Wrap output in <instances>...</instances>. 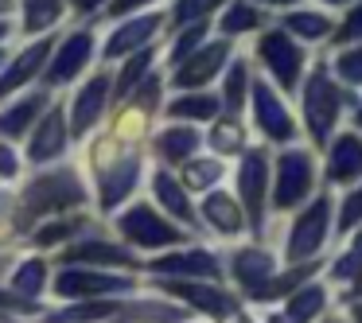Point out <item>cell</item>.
Wrapping results in <instances>:
<instances>
[{
	"label": "cell",
	"mask_w": 362,
	"mask_h": 323,
	"mask_svg": "<svg viewBox=\"0 0 362 323\" xmlns=\"http://www.w3.org/2000/svg\"><path fill=\"white\" fill-rule=\"evenodd\" d=\"M94 164H98V199L102 211H113L117 203H125L129 191L141 180V160L136 152H125L117 136H105L94 148Z\"/></svg>",
	"instance_id": "cell-1"
},
{
	"label": "cell",
	"mask_w": 362,
	"mask_h": 323,
	"mask_svg": "<svg viewBox=\"0 0 362 323\" xmlns=\"http://www.w3.org/2000/svg\"><path fill=\"white\" fill-rule=\"evenodd\" d=\"M86 203V187H82L74 168H51V172L35 175L24 191L28 214H51V211H71V206Z\"/></svg>",
	"instance_id": "cell-2"
},
{
	"label": "cell",
	"mask_w": 362,
	"mask_h": 323,
	"mask_svg": "<svg viewBox=\"0 0 362 323\" xmlns=\"http://www.w3.org/2000/svg\"><path fill=\"white\" fill-rule=\"evenodd\" d=\"M117 230L129 237V245H141V249H164V245H180L183 237H187L175 222H168L164 214H156V206H148V203L129 206L117 218Z\"/></svg>",
	"instance_id": "cell-3"
},
{
	"label": "cell",
	"mask_w": 362,
	"mask_h": 323,
	"mask_svg": "<svg viewBox=\"0 0 362 323\" xmlns=\"http://www.w3.org/2000/svg\"><path fill=\"white\" fill-rule=\"evenodd\" d=\"M315 183V164L304 148H284L276 160V183H273V206L288 211V206L304 203L308 191Z\"/></svg>",
	"instance_id": "cell-4"
},
{
	"label": "cell",
	"mask_w": 362,
	"mask_h": 323,
	"mask_svg": "<svg viewBox=\"0 0 362 323\" xmlns=\"http://www.w3.org/2000/svg\"><path fill=\"white\" fill-rule=\"evenodd\" d=\"M136 281L133 276H117V273H98V269H71L55 276V292L63 300H102V296H117V292H133Z\"/></svg>",
	"instance_id": "cell-5"
},
{
	"label": "cell",
	"mask_w": 362,
	"mask_h": 323,
	"mask_svg": "<svg viewBox=\"0 0 362 323\" xmlns=\"http://www.w3.org/2000/svg\"><path fill=\"white\" fill-rule=\"evenodd\" d=\"M265 187H269V152L253 148L242 156V168H238V195H242V211L253 230H261V222H265Z\"/></svg>",
	"instance_id": "cell-6"
},
{
	"label": "cell",
	"mask_w": 362,
	"mask_h": 323,
	"mask_svg": "<svg viewBox=\"0 0 362 323\" xmlns=\"http://www.w3.org/2000/svg\"><path fill=\"white\" fill-rule=\"evenodd\" d=\"M304 121L315 141H323L331 133V125L339 121V90L323 71H315L304 86Z\"/></svg>",
	"instance_id": "cell-7"
},
{
	"label": "cell",
	"mask_w": 362,
	"mask_h": 323,
	"mask_svg": "<svg viewBox=\"0 0 362 323\" xmlns=\"http://www.w3.org/2000/svg\"><path fill=\"white\" fill-rule=\"evenodd\" d=\"M327 222H331V199H315L288 230V257L292 261H304L327 242Z\"/></svg>",
	"instance_id": "cell-8"
},
{
	"label": "cell",
	"mask_w": 362,
	"mask_h": 323,
	"mask_svg": "<svg viewBox=\"0 0 362 323\" xmlns=\"http://www.w3.org/2000/svg\"><path fill=\"white\" fill-rule=\"evenodd\" d=\"M110 90H113L110 74H94V78L78 90V98H74V105H71V133L74 136H86L90 129L102 121L105 102H110Z\"/></svg>",
	"instance_id": "cell-9"
},
{
	"label": "cell",
	"mask_w": 362,
	"mask_h": 323,
	"mask_svg": "<svg viewBox=\"0 0 362 323\" xmlns=\"http://www.w3.org/2000/svg\"><path fill=\"white\" fill-rule=\"evenodd\" d=\"M160 288L172 292V296H180V300H187L191 307L214 315V319H226V315L238 312L234 296H226L222 288H206V284H199V281H175V276H168V281H160Z\"/></svg>",
	"instance_id": "cell-10"
},
{
	"label": "cell",
	"mask_w": 362,
	"mask_h": 323,
	"mask_svg": "<svg viewBox=\"0 0 362 323\" xmlns=\"http://www.w3.org/2000/svg\"><path fill=\"white\" fill-rule=\"evenodd\" d=\"M261 59H265V66L273 71V78L281 82L284 90L296 86V78H300V63H304V51H300L284 32H269L265 40H261Z\"/></svg>",
	"instance_id": "cell-11"
},
{
	"label": "cell",
	"mask_w": 362,
	"mask_h": 323,
	"mask_svg": "<svg viewBox=\"0 0 362 323\" xmlns=\"http://www.w3.org/2000/svg\"><path fill=\"white\" fill-rule=\"evenodd\" d=\"M253 117H257L261 133H265L269 141H292V133H296L288 110H284V102L273 94L269 82H253Z\"/></svg>",
	"instance_id": "cell-12"
},
{
	"label": "cell",
	"mask_w": 362,
	"mask_h": 323,
	"mask_svg": "<svg viewBox=\"0 0 362 323\" xmlns=\"http://www.w3.org/2000/svg\"><path fill=\"white\" fill-rule=\"evenodd\" d=\"M148 269L152 273H160V276H175V281H203V276H218L222 273V265H218V257L214 253H206V249H191V253H164V257H156V261H148Z\"/></svg>",
	"instance_id": "cell-13"
},
{
	"label": "cell",
	"mask_w": 362,
	"mask_h": 323,
	"mask_svg": "<svg viewBox=\"0 0 362 323\" xmlns=\"http://www.w3.org/2000/svg\"><path fill=\"white\" fill-rule=\"evenodd\" d=\"M90 55H94V35H90V32L66 35V40L59 43L51 66H47V86H63V82H71L74 74L90 63Z\"/></svg>",
	"instance_id": "cell-14"
},
{
	"label": "cell",
	"mask_w": 362,
	"mask_h": 323,
	"mask_svg": "<svg viewBox=\"0 0 362 323\" xmlns=\"http://www.w3.org/2000/svg\"><path fill=\"white\" fill-rule=\"evenodd\" d=\"M66 144H71V136H66L63 105H51L47 117L40 121V129H35L32 141H28V160H32V164H47V160H59V156L66 152Z\"/></svg>",
	"instance_id": "cell-15"
},
{
	"label": "cell",
	"mask_w": 362,
	"mask_h": 323,
	"mask_svg": "<svg viewBox=\"0 0 362 323\" xmlns=\"http://www.w3.org/2000/svg\"><path fill=\"white\" fill-rule=\"evenodd\" d=\"M226 59H230V43H206V47H199L187 63H180V71H175L172 82H175V86H183V90H199V86H206V82L222 71Z\"/></svg>",
	"instance_id": "cell-16"
},
{
	"label": "cell",
	"mask_w": 362,
	"mask_h": 323,
	"mask_svg": "<svg viewBox=\"0 0 362 323\" xmlns=\"http://www.w3.org/2000/svg\"><path fill=\"white\" fill-rule=\"evenodd\" d=\"M230 273L242 284L245 292H257L261 284H269L276 276V257L269 249H257V245H245L230 257Z\"/></svg>",
	"instance_id": "cell-17"
},
{
	"label": "cell",
	"mask_w": 362,
	"mask_h": 323,
	"mask_svg": "<svg viewBox=\"0 0 362 323\" xmlns=\"http://www.w3.org/2000/svg\"><path fill=\"white\" fill-rule=\"evenodd\" d=\"M51 47H55L51 40H40V43H32L28 51H20V55L12 59V66H8V71L0 74V98H4V94H12V90H20V86H28V82H32L35 74H40L43 66H47Z\"/></svg>",
	"instance_id": "cell-18"
},
{
	"label": "cell",
	"mask_w": 362,
	"mask_h": 323,
	"mask_svg": "<svg viewBox=\"0 0 362 323\" xmlns=\"http://www.w3.org/2000/svg\"><path fill=\"white\" fill-rule=\"evenodd\" d=\"M66 265H121V269H136L141 261L133 257V249H125V245L117 242H78L66 249Z\"/></svg>",
	"instance_id": "cell-19"
},
{
	"label": "cell",
	"mask_w": 362,
	"mask_h": 323,
	"mask_svg": "<svg viewBox=\"0 0 362 323\" xmlns=\"http://www.w3.org/2000/svg\"><path fill=\"white\" fill-rule=\"evenodd\" d=\"M362 175V136L343 133L335 136L331 144V156H327V180L331 183H351Z\"/></svg>",
	"instance_id": "cell-20"
},
{
	"label": "cell",
	"mask_w": 362,
	"mask_h": 323,
	"mask_svg": "<svg viewBox=\"0 0 362 323\" xmlns=\"http://www.w3.org/2000/svg\"><path fill=\"white\" fill-rule=\"evenodd\" d=\"M203 218L211 222L214 230H218L222 237H238L245 230V211L242 203H238L234 195H226V191H211L203 203Z\"/></svg>",
	"instance_id": "cell-21"
},
{
	"label": "cell",
	"mask_w": 362,
	"mask_h": 323,
	"mask_svg": "<svg viewBox=\"0 0 362 323\" xmlns=\"http://www.w3.org/2000/svg\"><path fill=\"white\" fill-rule=\"evenodd\" d=\"M160 28V16H136V20H129V24H121L117 32L110 35V43H105V55L110 59H121V55H129L133 47H144L148 43V35Z\"/></svg>",
	"instance_id": "cell-22"
},
{
	"label": "cell",
	"mask_w": 362,
	"mask_h": 323,
	"mask_svg": "<svg viewBox=\"0 0 362 323\" xmlns=\"http://www.w3.org/2000/svg\"><path fill=\"white\" fill-rule=\"evenodd\" d=\"M152 191H156V203L164 206L168 214H175L180 222H187V226H195V211H191L187 203V191L180 187V180L168 172H156L152 175Z\"/></svg>",
	"instance_id": "cell-23"
},
{
	"label": "cell",
	"mask_w": 362,
	"mask_h": 323,
	"mask_svg": "<svg viewBox=\"0 0 362 323\" xmlns=\"http://www.w3.org/2000/svg\"><path fill=\"white\" fill-rule=\"evenodd\" d=\"M43 105H47V94H43V90H32V94L20 98L16 105H8V113H0V133L4 136H24L28 125L40 117Z\"/></svg>",
	"instance_id": "cell-24"
},
{
	"label": "cell",
	"mask_w": 362,
	"mask_h": 323,
	"mask_svg": "<svg viewBox=\"0 0 362 323\" xmlns=\"http://www.w3.org/2000/svg\"><path fill=\"white\" fill-rule=\"evenodd\" d=\"M199 141H203V136H199L191 125H172V129H164V133L156 136V152H160V160H172V164H180V160H191V156H195Z\"/></svg>",
	"instance_id": "cell-25"
},
{
	"label": "cell",
	"mask_w": 362,
	"mask_h": 323,
	"mask_svg": "<svg viewBox=\"0 0 362 323\" xmlns=\"http://www.w3.org/2000/svg\"><path fill=\"white\" fill-rule=\"evenodd\" d=\"M323 304H327L323 284H304V288H296L288 296V304H284V319L288 323H312L315 315L323 312Z\"/></svg>",
	"instance_id": "cell-26"
},
{
	"label": "cell",
	"mask_w": 362,
	"mask_h": 323,
	"mask_svg": "<svg viewBox=\"0 0 362 323\" xmlns=\"http://www.w3.org/2000/svg\"><path fill=\"white\" fill-rule=\"evenodd\" d=\"M43 288H47V265H43L40 257L20 261V269L12 273V292L24 296V300H32V304H40Z\"/></svg>",
	"instance_id": "cell-27"
},
{
	"label": "cell",
	"mask_w": 362,
	"mask_h": 323,
	"mask_svg": "<svg viewBox=\"0 0 362 323\" xmlns=\"http://www.w3.org/2000/svg\"><path fill=\"white\" fill-rule=\"evenodd\" d=\"M315 269H320V265H296L292 273H284V276H273L269 284H261V288L253 292L250 300H265V304H269V300H288L296 288H304V284H308V276H312Z\"/></svg>",
	"instance_id": "cell-28"
},
{
	"label": "cell",
	"mask_w": 362,
	"mask_h": 323,
	"mask_svg": "<svg viewBox=\"0 0 362 323\" xmlns=\"http://www.w3.org/2000/svg\"><path fill=\"white\" fill-rule=\"evenodd\" d=\"M105 315H117V304L113 300H82L74 307H63V312H51L47 323H98Z\"/></svg>",
	"instance_id": "cell-29"
},
{
	"label": "cell",
	"mask_w": 362,
	"mask_h": 323,
	"mask_svg": "<svg viewBox=\"0 0 362 323\" xmlns=\"http://www.w3.org/2000/svg\"><path fill=\"white\" fill-rule=\"evenodd\" d=\"M168 113H172L175 121H211L214 113H218V102H214L211 94H183L168 105Z\"/></svg>",
	"instance_id": "cell-30"
},
{
	"label": "cell",
	"mask_w": 362,
	"mask_h": 323,
	"mask_svg": "<svg viewBox=\"0 0 362 323\" xmlns=\"http://www.w3.org/2000/svg\"><path fill=\"white\" fill-rule=\"evenodd\" d=\"M211 148L222 152V156H234V152H242V148H245V129H242V121H238V117L214 121V129H211Z\"/></svg>",
	"instance_id": "cell-31"
},
{
	"label": "cell",
	"mask_w": 362,
	"mask_h": 323,
	"mask_svg": "<svg viewBox=\"0 0 362 323\" xmlns=\"http://www.w3.org/2000/svg\"><path fill=\"white\" fill-rule=\"evenodd\" d=\"M218 180H222L218 160H187V168H183V183L195 191H211Z\"/></svg>",
	"instance_id": "cell-32"
},
{
	"label": "cell",
	"mask_w": 362,
	"mask_h": 323,
	"mask_svg": "<svg viewBox=\"0 0 362 323\" xmlns=\"http://www.w3.org/2000/svg\"><path fill=\"white\" fill-rule=\"evenodd\" d=\"M152 59H156V51L152 47H141L133 59H129L125 66H121V78H117V94H129V90H136L144 82V71L152 66Z\"/></svg>",
	"instance_id": "cell-33"
},
{
	"label": "cell",
	"mask_w": 362,
	"mask_h": 323,
	"mask_svg": "<svg viewBox=\"0 0 362 323\" xmlns=\"http://www.w3.org/2000/svg\"><path fill=\"white\" fill-rule=\"evenodd\" d=\"M28 4V20H24V28L28 32H43V28H51L59 16H63V0H24Z\"/></svg>",
	"instance_id": "cell-34"
},
{
	"label": "cell",
	"mask_w": 362,
	"mask_h": 323,
	"mask_svg": "<svg viewBox=\"0 0 362 323\" xmlns=\"http://www.w3.org/2000/svg\"><path fill=\"white\" fill-rule=\"evenodd\" d=\"M245 90H250V66H245L242 59H238V63L230 66V74H226V110H230V113L242 110Z\"/></svg>",
	"instance_id": "cell-35"
},
{
	"label": "cell",
	"mask_w": 362,
	"mask_h": 323,
	"mask_svg": "<svg viewBox=\"0 0 362 323\" xmlns=\"http://www.w3.org/2000/svg\"><path fill=\"white\" fill-rule=\"evenodd\" d=\"M261 24V12L253 4H234V8L222 16V32L226 35H238V32H250V28Z\"/></svg>",
	"instance_id": "cell-36"
},
{
	"label": "cell",
	"mask_w": 362,
	"mask_h": 323,
	"mask_svg": "<svg viewBox=\"0 0 362 323\" xmlns=\"http://www.w3.org/2000/svg\"><path fill=\"white\" fill-rule=\"evenodd\" d=\"M288 28L304 40H320V35L331 32V20L320 16V12H296V16H288Z\"/></svg>",
	"instance_id": "cell-37"
},
{
	"label": "cell",
	"mask_w": 362,
	"mask_h": 323,
	"mask_svg": "<svg viewBox=\"0 0 362 323\" xmlns=\"http://www.w3.org/2000/svg\"><path fill=\"white\" fill-rule=\"evenodd\" d=\"M74 230H82V218H59V222H47V226H40V234H35V245H40V249H47V245H59V242H66V237H71Z\"/></svg>",
	"instance_id": "cell-38"
},
{
	"label": "cell",
	"mask_w": 362,
	"mask_h": 323,
	"mask_svg": "<svg viewBox=\"0 0 362 323\" xmlns=\"http://www.w3.org/2000/svg\"><path fill=\"white\" fill-rule=\"evenodd\" d=\"M203 35H206V24H203V20H199V24H191L187 32H183L180 40H175V47H172V63H175V66H180V63H187V59L199 51Z\"/></svg>",
	"instance_id": "cell-39"
},
{
	"label": "cell",
	"mask_w": 362,
	"mask_h": 323,
	"mask_svg": "<svg viewBox=\"0 0 362 323\" xmlns=\"http://www.w3.org/2000/svg\"><path fill=\"white\" fill-rule=\"evenodd\" d=\"M218 4H222V0H180L172 16H175V24H199V20L211 16Z\"/></svg>",
	"instance_id": "cell-40"
},
{
	"label": "cell",
	"mask_w": 362,
	"mask_h": 323,
	"mask_svg": "<svg viewBox=\"0 0 362 323\" xmlns=\"http://www.w3.org/2000/svg\"><path fill=\"white\" fill-rule=\"evenodd\" d=\"M358 273H362V237L335 261V269H331V276H335V281H354Z\"/></svg>",
	"instance_id": "cell-41"
},
{
	"label": "cell",
	"mask_w": 362,
	"mask_h": 323,
	"mask_svg": "<svg viewBox=\"0 0 362 323\" xmlns=\"http://www.w3.org/2000/svg\"><path fill=\"white\" fill-rule=\"evenodd\" d=\"M335 71H339V78H343V82H351V86H362V47H354V51H346V55H339Z\"/></svg>",
	"instance_id": "cell-42"
},
{
	"label": "cell",
	"mask_w": 362,
	"mask_h": 323,
	"mask_svg": "<svg viewBox=\"0 0 362 323\" xmlns=\"http://www.w3.org/2000/svg\"><path fill=\"white\" fill-rule=\"evenodd\" d=\"M354 222H362V187L343 199V211H339V234H346Z\"/></svg>",
	"instance_id": "cell-43"
},
{
	"label": "cell",
	"mask_w": 362,
	"mask_h": 323,
	"mask_svg": "<svg viewBox=\"0 0 362 323\" xmlns=\"http://www.w3.org/2000/svg\"><path fill=\"white\" fill-rule=\"evenodd\" d=\"M16 172H20V160H16V152H12L8 144L0 141V175H4V180H12Z\"/></svg>",
	"instance_id": "cell-44"
},
{
	"label": "cell",
	"mask_w": 362,
	"mask_h": 323,
	"mask_svg": "<svg viewBox=\"0 0 362 323\" xmlns=\"http://www.w3.org/2000/svg\"><path fill=\"white\" fill-rule=\"evenodd\" d=\"M358 35H362V4L351 12V20L339 28V40H358Z\"/></svg>",
	"instance_id": "cell-45"
},
{
	"label": "cell",
	"mask_w": 362,
	"mask_h": 323,
	"mask_svg": "<svg viewBox=\"0 0 362 323\" xmlns=\"http://www.w3.org/2000/svg\"><path fill=\"white\" fill-rule=\"evenodd\" d=\"M141 4H148V0H113V16H125V12L141 8Z\"/></svg>",
	"instance_id": "cell-46"
},
{
	"label": "cell",
	"mask_w": 362,
	"mask_h": 323,
	"mask_svg": "<svg viewBox=\"0 0 362 323\" xmlns=\"http://www.w3.org/2000/svg\"><path fill=\"white\" fill-rule=\"evenodd\" d=\"M351 315H354V323H362V304H351Z\"/></svg>",
	"instance_id": "cell-47"
},
{
	"label": "cell",
	"mask_w": 362,
	"mask_h": 323,
	"mask_svg": "<svg viewBox=\"0 0 362 323\" xmlns=\"http://www.w3.org/2000/svg\"><path fill=\"white\" fill-rule=\"evenodd\" d=\"M94 4H102V0H78V8H94Z\"/></svg>",
	"instance_id": "cell-48"
},
{
	"label": "cell",
	"mask_w": 362,
	"mask_h": 323,
	"mask_svg": "<svg viewBox=\"0 0 362 323\" xmlns=\"http://www.w3.org/2000/svg\"><path fill=\"white\" fill-rule=\"evenodd\" d=\"M265 323H288V319H284V315H269Z\"/></svg>",
	"instance_id": "cell-49"
},
{
	"label": "cell",
	"mask_w": 362,
	"mask_h": 323,
	"mask_svg": "<svg viewBox=\"0 0 362 323\" xmlns=\"http://www.w3.org/2000/svg\"><path fill=\"white\" fill-rule=\"evenodd\" d=\"M4 35H8V24H4V20H0V40H4Z\"/></svg>",
	"instance_id": "cell-50"
},
{
	"label": "cell",
	"mask_w": 362,
	"mask_h": 323,
	"mask_svg": "<svg viewBox=\"0 0 362 323\" xmlns=\"http://www.w3.org/2000/svg\"><path fill=\"white\" fill-rule=\"evenodd\" d=\"M269 4H292V0H269Z\"/></svg>",
	"instance_id": "cell-51"
},
{
	"label": "cell",
	"mask_w": 362,
	"mask_h": 323,
	"mask_svg": "<svg viewBox=\"0 0 362 323\" xmlns=\"http://www.w3.org/2000/svg\"><path fill=\"white\" fill-rule=\"evenodd\" d=\"M354 121H358V129H362V105H358V117H354Z\"/></svg>",
	"instance_id": "cell-52"
},
{
	"label": "cell",
	"mask_w": 362,
	"mask_h": 323,
	"mask_svg": "<svg viewBox=\"0 0 362 323\" xmlns=\"http://www.w3.org/2000/svg\"><path fill=\"white\" fill-rule=\"evenodd\" d=\"M327 323H343V319H335V315H331V319H327Z\"/></svg>",
	"instance_id": "cell-53"
},
{
	"label": "cell",
	"mask_w": 362,
	"mask_h": 323,
	"mask_svg": "<svg viewBox=\"0 0 362 323\" xmlns=\"http://www.w3.org/2000/svg\"><path fill=\"white\" fill-rule=\"evenodd\" d=\"M331 4H343V0H331Z\"/></svg>",
	"instance_id": "cell-54"
},
{
	"label": "cell",
	"mask_w": 362,
	"mask_h": 323,
	"mask_svg": "<svg viewBox=\"0 0 362 323\" xmlns=\"http://www.w3.org/2000/svg\"><path fill=\"white\" fill-rule=\"evenodd\" d=\"M0 63H4V51H0Z\"/></svg>",
	"instance_id": "cell-55"
}]
</instances>
